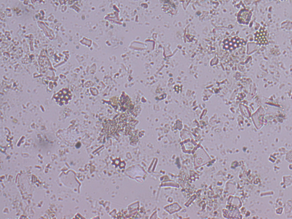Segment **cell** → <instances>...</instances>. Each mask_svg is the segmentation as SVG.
I'll return each instance as SVG.
<instances>
[{"label": "cell", "instance_id": "1", "mask_svg": "<svg viewBox=\"0 0 292 219\" xmlns=\"http://www.w3.org/2000/svg\"><path fill=\"white\" fill-rule=\"evenodd\" d=\"M254 40L259 45H266L268 43V38L267 32L266 29L262 27L259 31L257 32L254 37Z\"/></svg>", "mask_w": 292, "mask_h": 219}]
</instances>
